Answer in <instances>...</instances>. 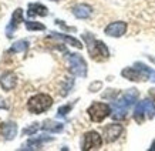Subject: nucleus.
<instances>
[{
    "instance_id": "nucleus-4",
    "label": "nucleus",
    "mask_w": 155,
    "mask_h": 151,
    "mask_svg": "<svg viewBox=\"0 0 155 151\" xmlns=\"http://www.w3.org/2000/svg\"><path fill=\"white\" fill-rule=\"evenodd\" d=\"M154 118L155 117V104L150 100H144L135 107L134 111V120L141 124L144 118Z\"/></svg>"
},
{
    "instance_id": "nucleus-1",
    "label": "nucleus",
    "mask_w": 155,
    "mask_h": 151,
    "mask_svg": "<svg viewBox=\"0 0 155 151\" xmlns=\"http://www.w3.org/2000/svg\"><path fill=\"white\" fill-rule=\"evenodd\" d=\"M137 99H138L137 89H130L118 101H115L114 103V113L111 114L114 120H122V118H125L128 109L135 103Z\"/></svg>"
},
{
    "instance_id": "nucleus-21",
    "label": "nucleus",
    "mask_w": 155,
    "mask_h": 151,
    "mask_svg": "<svg viewBox=\"0 0 155 151\" xmlns=\"http://www.w3.org/2000/svg\"><path fill=\"white\" fill-rule=\"evenodd\" d=\"M100 87H101V83H94V84H91L90 86V91H98V90L97 89H100Z\"/></svg>"
},
{
    "instance_id": "nucleus-19",
    "label": "nucleus",
    "mask_w": 155,
    "mask_h": 151,
    "mask_svg": "<svg viewBox=\"0 0 155 151\" xmlns=\"http://www.w3.org/2000/svg\"><path fill=\"white\" fill-rule=\"evenodd\" d=\"M71 110V104H67V106H63V107H60L58 109V111H57V116H60V117H63V116H66L68 111Z\"/></svg>"
},
{
    "instance_id": "nucleus-23",
    "label": "nucleus",
    "mask_w": 155,
    "mask_h": 151,
    "mask_svg": "<svg viewBox=\"0 0 155 151\" xmlns=\"http://www.w3.org/2000/svg\"><path fill=\"white\" fill-rule=\"evenodd\" d=\"M51 2H57V0H51Z\"/></svg>"
},
{
    "instance_id": "nucleus-5",
    "label": "nucleus",
    "mask_w": 155,
    "mask_h": 151,
    "mask_svg": "<svg viewBox=\"0 0 155 151\" xmlns=\"http://www.w3.org/2000/svg\"><path fill=\"white\" fill-rule=\"evenodd\" d=\"M90 118L95 121V123H101L104 118H107L108 116H111V109L108 104L104 103H93L87 110Z\"/></svg>"
},
{
    "instance_id": "nucleus-17",
    "label": "nucleus",
    "mask_w": 155,
    "mask_h": 151,
    "mask_svg": "<svg viewBox=\"0 0 155 151\" xmlns=\"http://www.w3.org/2000/svg\"><path fill=\"white\" fill-rule=\"evenodd\" d=\"M28 49V42L27 40H19V42H16L9 49V53H19V52H24V50H27Z\"/></svg>"
},
{
    "instance_id": "nucleus-8",
    "label": "nucleus",
    "mask_w": 155,
    "mask_h": 151,
    "mask_svg": "<svg viewBox=\"0 0 155 151\" xmlns=\"http://www.w3.org/2000/svg\"><path fill=\"white\" fill-rule=\"evenodd\" d=\"M124 128L121 124H108L107 127L104 128V141L105 143H114L118 140V137L122 134Z\"/></svg>"
},
{
    "instance_id": "nucleus-20",
    "label": "nucleus",
    "mask_w": 155,
    "mask_h": 151,
    "mask_svg": "<svg viewBox=\"0 0 155 151\" xmlns=\"http://www.w3.org/2000/svg\"><path fill=\"white\" fill-rule=\"evenodd\" d=\"M37 130H38V126H37V123H36V124H33L30 128H26L23 133H24V134H33V133L37 131Z\"/></svg>"
},
{
    "instance_id": "nucleus-12",
    "label": "nucleus",
    "mask_w": 155,
    "mask_h": 151,
    "mask_svg": "<svg viewBox=\"0 0 155 151\" xmlns=\"http://www.w3.org/2000/svg\"><path fill=\"white\" fill-rule=\"evenodd\" d=\"M93 13V7L88 5H77L73 7V14L78 19H88Z\"/></svg>"
},
{
    "instance_id": "nucleus-2",
    "label": "nucleus",
    "mask_w": 155,
    "mask_h": 151,
    "mask_svg": "<svg viewBox=\"0 0 155 151\" xmlns=\"http://www.w3.org/2000/svg\"><path fill=\"white\" fill-rule=\"evenodd\" d=\"M84 39L87 42V47H88V53L91 59L95 62H104L110 57V52H108L107 46L100 40H95L93 36L90 34H84Z\"/></svg>"
},
{
    "instance_id": "nucleus-22",
    "label": "nucleus",
    "mask_w": 155,
    "mask_h": 151,
    "mask_svg": "<svg viewBox=\"0 0 155 151\" xmlns=\"http://www.w3.org/2000/svg\"><path fill=\"white\" fill-rule=\"evenodd\" d=\"M151 96H154L155 97V90H151Z\"/></svg>"
},
{
    "instance_id": "nucleus-14",
    "label": "nucleus",
    "mask_w": 155,
    "mask_h": 151,
    "mask_svg": "<svg viewBox=\"0 0 155 151\" xmlns=\"http://www.w3.org/2000/svg\"><path fill=\"white\" fill-rule=\"evenodd\" d=\"M17 134V126L14 123H6L3 126V136L6 140H13Z\"/></svg>"
},
{
    "instance_id": "nucleus-10",
    "label": "nucleus",
    "mask_w": 155,
    "mask_h": 151,
    "mask_svg": "<svg viewBox=\"0 0 155 151\" xmlns=\"http://www.w3.org/2000/svg\"><path fill=\"white\" fill-rule=\"evenodd\" d=\"M21 22H23V10H21V9H16V12H14L13 16H12V22H10V24L7 26V29H6L7 37H12L13 32L17 29V26H19Z\"/></svg>"
},
{
    "instance_id": "nucleus-7",
    "label": "nucleus",
    "mask_w": 155,
    "mask_h": 151,
    "mask_svg": "<svg viewBox=\"0 0 155 151\" xmlns=\"http://www.w3.org/2000/svg\"><path fill=\"white\" fill-rule=\"evenodd\" d=\"M103 146V138L97 131H88L84 134L83 138V150H98L100 147Z\"/></svg>"
},
{
    "instance_id": "nucleus-3",
    "label": "nucleus",
    "mask_w": 155,
    "mask_h": 151,
    "mask_svg": "<svg viewBox=\"0 0 155 151\" xmlns=\"http://www.w3.org/2000/svg\"><path fill=\"white\" fill-rule=\"evenodd\" d=\"M53 106V99L48 94H36L27 101V110L33 114H41Z\"/></svg>"
},
{
    "instance_id": "nucleus-15",
    "label": "nucleus",
    "mask_w": 155,
    "mask_h": 151,
    "mask_svg": "<svg viewBox=\"0 0 155 151\" xmlns=\"http://www.w3.org/2000/svg\"><path fill=\"white\" fill-rule=\"evenodd\" d=\"M51 36H53V37L60 39V40H63V42L68 43L70 46H74V47H77V49H81V47H83V44H81V42H78V40H77V39H74V37H70V36H66V34H58V33H54V32L51 33Z\"/></svg>"
},
{
    "instance_id": "nucleus-11",
    "label": "nucleus",
    "mask_w": 155,
    "mask_h": 151,
    "mask_svg": "<svg viewBox=\"0 0 155 151\" xmlns=\"http://www.w3.org/2000/svg\"><path fill=\"white\" fill-rule=\"evenodd\" d=\"M16 81H17L16 76H14L13 73H10V71L5 73V74L0 77V86H2V89L6 90V91L13 90L14 86H16Z\"/></svg>"
},
{
    "instance_id": "nucleus-18",
    "label": "nucleus",
    "mask_w": 155,
    "mask_h": 151,
    "mask_svg": "<svg viewBox=\"0 0 155 151\" xmlns=\"http://www.w3.org/2000/svg\"><path fill=\"white\" fill-rule=\"evenodd\" d=\"M26 27H27V30H44V24L41 23H37V22H30V20H27L26 22Z\"/></svg>"
},
{
    "instance_id": "nucleus-9",
    "label": "nucleus",
    "mask_w": 155,
    "mask_h": 151,
    "mask_svg": "<svg viewBox=\"0 0 155 151\" xmlns=\"http://www.w3.org/2000/svg\"><path fill=\"white\" fill-rule=\"evenodd\" d=\"M127 32V23L125 22H114L105 27V34L110 37H121Z\"/></svg>"
},
{
    "instance_id": "nucleus-16",
    "label": "nucleus",
    "mask_w": 155,
    "mask_h": 151,
    "mask_svg": "<svg viewBox=\"0 0 155 151\" xmlns=\"http://www.w3.org/2000/svg\"><path fill=\"white\" fill-rule=\"evenodd\" d=\"M43 128H44L46 131H50V133H58L63 130V124L51 121V120H46L44 124H43Z\"/></svg>"
},
{
    "instance_id": "nucleus-13",
    "label": "nucleus",
    "mask_w": 155,
    "mask_h": 151,
    "mask_svg": "<svg viewBox=\"0 0 155 151\" xmlns=\"http://www.w3.org/2000/svg\"><path fill=\"white\" fill-rule=\"evenodd\" d=\"M47 7L40 5V3H31L28 5L27 16L28 17H34V16H47Z\"/></svg>"
},
{
    "instance_id": "nucleus-6",
    "label": "nucleus",
    "mask_w": 155,
    "mask_h": 151,
    "mask_svg": "<svg viewBox=\"0 0 155 151\" xmlns=\"http://www.w3.org/2000/svg\"><path fill=\"white\" fill-rule=\"evenodd\" d=\"M68 64H70V71L74 76L84 77L87 74V64L80 54H74V53L68 54Z\"/></svg>"
}]
</instances>
